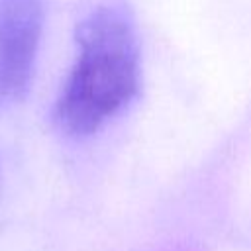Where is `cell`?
I'll use <instances>...</instances> for the list:
<instances>
[{
	"label": "cell",
	"instance_id": "obj_1",
	"mask_svg": "<svg viewBox=\"0 0 251 251\" xmlns=\"http://www.w3.org/2000/svg\"><path fill=\"white\" fill-rule=\"evenodd\" d=\"M76 45V61L55 104V122L67 135L84 137L135 96L139 61L129 24L110 8L78 24Z\"/></svg>",
	"mask_w": 251,
	"mask_h": 251
},
{
	"label": "cell",
	"instance_id": "obj_2",
	"mask_svg": "<svg viewBox=\"0 0 251 251\" xmlns=\"http://www.w3.org/2000/svg\"><path fill=\"white\" fill-rule=\"evenodd\" d=\"M39 37L41 6L37 0H0V108L27 94Z\"/></svg>",
	"mask_w": 251,
	"mask_h": 251
}]
</instances>
